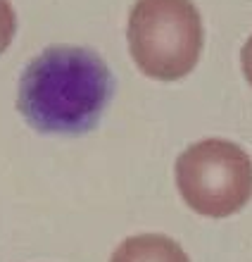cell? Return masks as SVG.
<instances>
[{"label": "cell", "mask_w": 252, "mask_h": 262, "mask_svg": "<svg viewBox=\"0 0 252 262\" xmlns=\"http://www.w3.org/2000/svg\"><path fill=\"white\" fill-rule=\"evenodd\" d=\"M112 74L93 50L48 48L24 67L17 107L41 134L96 129L112 96Z\"/></svg>", "instance_id": "6da1fadb"}, {"label": "cell", "mask_w": 252, "mask_h": 262, "mask_svg": "<svg viewBox=\"0 0 252 262\" xmlns=\"http://www.w3.org/2000/svg\"><path fill=\"white\" fill-rule=\"evenodd\" d=\"M202 17L193 0H136L129 14V50L150 79L191 74L202 53Z\"/></svg>", "instance_id": "7a4b0ae2"}, {"label": "cell", "mask_w": 252, "mask_h": 262, "mask_svg": "<svg viewBox=\"0 0 252 262\" xmlns=\"http://www.w3.org/2000/svg\"><path fill=\"white\" fill-rule=\"evenodd\" d=\"M176 186L198 214L231 217L252 198V160L231 141L204 138L178 155Z\"/></svg>", "instance_id": "3957f363"}, {"label": "cell", "mask_w": 252, "mask_h": 262, "mask_svg": "<svg viewBox=\"0 0 252 262\" xmlns=\"http://www.w3.org/2000/svg\"><path fill=\"white\" fill-rule=\"evenodd\" d=\"M109 262H191L184 248L164 234H138L119 243Z\"/></svg>", "instance_id": "277c9868"}, {"label": "cell", "mask_w": 252, "mask_h": 262, "mask_svg": "<svg viewBox=\"0 0 252 262\" xmlns=\"http://www.w3.org/2000/svg\"><path fill=\"white\" fill-rule=\"evenodd\" d=\"M14 31H17V14H14L10 0H0V55L10 48Z\"/></svg>", "instance_id": "5b68a950"}, {"label": "cell", "mask_w": 252, "mask_h": 262, "mask_svg": "<svg viewBox=\"0 0 252 262\" xmlns=\"http://www.w3.org/2000/svg\"><path fill=\"white\" fill-rule=\"evenodd\" d=\"M240 62H243V74H245V79L250 81V86H252V36L245 41V46H243Z\"/></svg>", "instance_id": "8992f818"}]
</instances>
